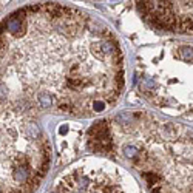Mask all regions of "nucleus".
I'll return each mask as SVG.
<instances>
[{"instance_id": "f03ea898", "label": "nucleus", "mask_w": 193, "mask_h": 193, "mask_svg": "<svg viewBox=\"0 0 193 193\" xmlns=\"http://www.w3.org/2000/svg\"><path fill=\"white\" fill-rule=\"evenodd\" d=\"M142 19L168 33H191V0H138Z\"/></svg>"}, {"instance_id": "f257e3e1", "label": "nucleus", "mask_w": 193, "mask_h": 193, "mask_svg": "<svg viewBox=\"0 0 193 193\" xmlns=\"http://www.w3.org/2000/svg\"><path fill=\"white\" fill-rule=\"evenodd\" d=\"M122 86L121 46L91 16L37 3L0 22V105L86 118L111 107Z\"/></svg>"}]
</instances>
